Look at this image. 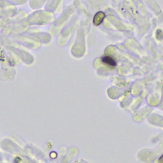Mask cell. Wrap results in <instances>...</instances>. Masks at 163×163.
<instances>
[{
  "label": "cell",
  "instance_id": "6da1fadb",
  "mask_svg": "<svg viewBox=\"0 0 163 163\" xmlns=\"http://www.w3.org/2000/svg\"><path fill=\"white\" fill-rule=\"evenodd\" d=\"M102 62L108 66L111 67H115L117 65V62L111 56H104L102 58Z\"/></svg>",
  "mask_w": 163,
  "mask_h": 163
},
{
  "label": "cell",
  "instance_id": "7a4b0ae2",
  "mask_svg": "<svg viewBox=\"0 0 163 163\" xmlns=\"http://www.w3.org/2000/svg\"><path fill=\"white\" fill-rule=\"evenodd\" d=\"M104 17L105 14L103 12H98V13L95 14L94 18H93V24H94L95 26H99L100 24L103 22Z\"/></svg>",
  "mask_w": 163,
  "mask_h": 163
},
{
  "label": "cell",
  "instance_id": "3957f363",
  "mask_svg": "<svg viewBox=\"0 0 163 163\" xmlns=\"http://www.w3.org/2000/svg\"><path fill=\"white\" fill-rule=\"evenodd\" d=\"M162 30H160V29H158L156 31V37L157 39H158V37H160L159 39L160 40H162Z\"/></svg>",
  "mask_w": 163,
  "mask_h": 163
}]
</instances>
